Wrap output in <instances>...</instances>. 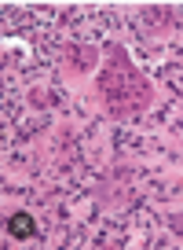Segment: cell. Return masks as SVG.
<instances>
[{"instance_id":"cell-1","label":"cell","mask_w":183,"mask_h":250,"mask_svg":"<svg viewBox=\"0 0 183 250\" xmlns=\"http://www.w3.org/2000/svg\"><path fill=\"white\" fill-rule=\"evenodd\" d=\"M99 88H103V100H107V110L114 118L139 114L146 107V100H150L146 78L128 62V55L121 48H110V66L99 74Z\"/></svg>"},{"instance_id":"cell-2","label":"cell","mask_w":183,"mask_h":250,"mask_svg":"<svg viewBox=\"0 0 183 250\" xmlns=\"http://www.w3.org/2000/svg\"><path fill=\"white\" fill-rule=\"evenodd\" d=\"M33 232H37V225H33L30 213H15V217L8 221V235H15V239H30Z\"/></svg>"},{"instance_id":"cell-3","label":"cell","mask_w":183,"mask_h":250,"mask_svg":"<svg viewBox=\"0 0 183 250\" xmlns=\"http://www.w3.org/2000/svg\"><path fill=\"white\" fill-rule=\"evenodd\" d=\"M172 228H176V232H183V217H176V221H172Z\"/></svg>"}]
</instances>
